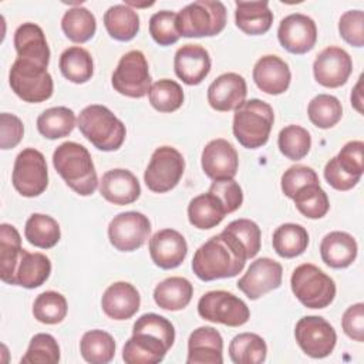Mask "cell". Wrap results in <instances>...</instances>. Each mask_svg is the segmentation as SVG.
I'll list each match as a JSON object with an SVG mask.
<instances>
[{
    "instance_id": "8",
    "label": "cell",
    "mask_w": 364,
    "mask_h": 364,
    "mask_svg": "<svg viewBox=\"0 0 364 364\" xmlns=\"http://www.w3.org/2000/svg\"><path fill=\"white\" fill-rule=\"evenodd\" d=\"M185 171V159L173 146H159L152 155L144 173L146 188L155 193H165L173 189Z\"/></svg>"
},
{
    "instance_id": "46",
    "label": "cell",
    "mask_w": 364,
    "mask_h": 364,
    "mask_svg": "<svg viewBox=\"0 0 364 364\" xmlns=\"http://www.w3.org/2000/svg\"><path fill=\"white\" fill-rule=\"evenodd\" d=\"M60 361V347L55 338L47 333L36 334L28 344L21 364H55Z\"/></svg>"
},
{
    "instance_id": "6",
    "label": "cell",
    "mask_w": 364,
    "mask_h": 364,
    "mask_svg": "<svg viewBox=\"0 0 364 364\" xmlns=\"http://www.w3.org/2000/svg\"><path fill=\"white\" fill-rule=\"evenodd\" d=\"M290 286L293 294L307 309H324L336 297L334 280L311 263H303L293 270Z\"/></svg>"
},
{
    "instance_id": "54",
    "label": "cell",
    "mask_w": 364,
    "mask_h": 364,
    "mask_svg": "<svg viewBox=\"0 0 364 364\" xmlns=\"http://www.w3.org/2000/svg\"><path fill=\"white\" fill-rule=\"evenodd\" d=\"M343 331L353 340L364 341V304L355 303L350 306L341 318Z\"/></svg>"
},
{
    "instance_id": "33",
    "label": "cell",
    "mask_w": 364,
    "mask_h": 364,
    "mask_svg": "<svg viewBox=\"0 0 364 364\" xmlns=\"http://www.w3.org/2000/svg\"><path fill=\"white\" fill-rule=\"evenodd\" d=\"M104 26L112 38L129 41L139 31V16L127 4H115L104 13Z\"/></svg>"
},
{
    "instance_id": "50",
    "label": "cell",
    "mask_w": 364,
    "mask_h": 364,
    "mask_svg": "<svg viewBox=\"0 0 364 364\" xmlns=\"http://www.w3.org/2000/svg\"><path fill=\"white\" fill-rule=\"evenodd\" d=\"M338 33L346 43L354 47L364 46V13L348 10L338 20Z\"/></svg>"
},
{
    "instance_id": "17",
    "label": "cell",
    "mask_w": 364,
    "mask_h": 364,
    "mask_svg": "<svg viewBox=\"0 0 364 364\" xmlns=\"http://www.w3.org/2000/svg\"><path fill=\"white\" fill-rule=\"evenodd\" d=\"M200 165L205 175L213 181L233 179L239 168V156L229 141L216 138L205 145Z\"/></svg>"
},
{
    "instance_id": "34",
    "label": "cell",
    "mask_w": 364,
    "mask_h": 364,
    "mask_svg": "<svg viewBox=\"0 0 364 364\" xmlns=\"http://www.w3.org/2000/svg\"><path fill=\"white\" fill-rule=\"evenodd\" d=\"M273 249L284 259H291L304 253L309 246L306 228L297 223H283L273 232Z\"/></svg>"
},
{
    "instance_id": "15",
    "label": "cell",
    "mask_w": 364,
    "mask_h": 364,
    "mask_svg": "<svg viewBox=\"0 0 364 364\" xmlns=\"http://www.w3.org/2000/svg\"><path fill=\"white\" fill-rule=\"evenodd\" d=\"M279 43L291 54H306L317 41V27L311 17L293 13L282 18L277 28Z\"/></svg>"
},
{
    "instance_id": "38",
    "label": "cell",
    "mask_w": 364,
    "mask_h": 364,
    "mask_svg": "<svg viewBox=\"0 0 364 364\" xmlns=\"http://www.w3.org/2000/svg\"><path fill=\"white\" fill-rule=\"evenodd\" d=\"M75 127V114L67 107H53L37 118V129L47 139L68 136Z\"/></svg>"
},
{
    "instance_id": "40",
    "label": "cell",
    "mask_w": 364,
    "mask_h": 364,
    "mask_svg": "<svg viewBox=\"0 0 364 364\" xmlns=\"http://www.w3.org/2000/svg\"><path fill=\"white\" fill-rule=\"evenodd\" d=\"M61 28L73 43L82 44L95 34L97 21L88 9L75 6L64 13L61 18Z\"/></svg>"
},
{
    "instance_id": "28",
    "label": "cell",
    "mask_w": 364,
    "mask_h": 364,
    "mask_svg": "<svg viewBox=\"0 0 364 364\" xmlns=\"http://www.w3.org/2000/svg\"><path fill=\"white\" fill-rule=\"evenodd\" d=\"M235 23L249 36H260L270 30L273 13L267 1H236Z\"/></svg>"
},
{
    "instance_id": "1",
    "label": "cell",
    "mask_w": 364,
    "mask_h": 364,
    "mask_svg": "<svg viewBox=\"0 0 364 364\" xmlns=\"http://www.w3.org/2000/svg\"><path fill=\"white\" fill-rule=\"evenodd\" d=\"M247 259L243 245L223 229L199 246L192 259V270L203 282L235 277L243 270Z\"/></svg>"
},
{
    "instance_id": "51",
    "label": "cell",
    "mask_w": 364,
    "mask_h": 364,
    "mask_svg": "<svg viewBox=\"0 0 364 364\" xmlns=\"http://www.w3.org/2000/svg\"><path fill=\"white\" fill-rule=\"evenodd\" d=\"M338 165L350 175L361 178L364 172V142L350 141L347 142L336 156Z\"/></svg>"
},
{
    "instance_id": "5",
    "label": "cell",
    "mask_w": 364,
    "mask_h": 364,
    "mask_svg": "<svg viewBox=\"0 0 364 364\" xmlns=\"http://www.w3.org/2000/svg\"><path fill=\"white\" fill-rule=\"evenodd\" d=\"M226 26V7L218 0H198L176 13V28L182 37H212Z\"/></svg>"
},
{
    "instance_id": "7",
    "label": "cell",
    "mask_w": 364,
    "mask_h": 364,
    "mask_svg": "<svg viewBox=\"0 0 364 364\" xmlns=\"http://www.w3.org/2000/svg\"><path fill=\"white\" fill-rule=\"evenodd\" d=\"M9 82L14 94L26 102H43L53 95L54 90L47 67L23 58L14 60Z\"/></svg>"
},
{
    "instance_id": "18",
    "label": "cell",
    "mask_w": 364,
    "mask_h": 364,
    "mask_svg": "<svg viewBox=\"0 0 364 364\" xmlns=\"http://www.w3.org/2000/svg\"><path fill=\"white\" fill-rule=\"evenodd\" d=\"M246 80L236 73L219 75L208 88V102L215 111L228 112L239 108L246 101Z\"/></svg>"
},
{
    "instance_id": "55",
    "label": "cell",
    "mask_w": 364,
    "mask_h": 364,
    "mask_svg": "<svg viewBox=\"0 0 364 364\" xmlns=\"http://www.w3.org/2000/svg\"><path fill=\"white\" fill-rule=\"evenodd\" d=\"M324 178L327 181V183L337 189V191H350L353 189L358 182L360 178L358 176H353L350 173H347L337 162V158H331L326 166H324Z\"/></svg>"
},
{
    "instance_id": "27",
    "label": "cell",
    "mask_w": 364,
    "mask_h": 364,
    "mask_svg": "<svg viewBox=\"0 0 364 364\" xmlns=\"http://www.w3.org/2000/svg\"><path fill=\"white\" fill-rule=\"evenodd\" d=\"M320 255L323 262L333 269L348 267L357 257V242L347 232H330L321 239Z\"/></svg>"
},
{
    "instance_id": "11",
    "label": "cell",
    "mask_w": 364,
    "mask_h": 364,
    "mask_svg": "<svg viewBox=\"0 0 364 364\" xmlns=\"http://www.w3.org/2000/svg\"><path fill=\"white\" fill-rule=\"evenodd\" d=\"M11 182L14 189L26 198L41 195L48 185V171L44 155L34 149H23L14 161Z\"/></svg>"
},
{
    "instance_id": "3",
    "label": "cell",
    "mask_w": 364,
    "mask_h": 364,
    "mask_svg": "<svg viewBox=\"0 0 364 364\" xmlns=\"http://www.w3.org/2000/svg\"><path fill=\"white\" fill-rule=\"evenodd\" d=\"M77 127L81 134L100 151H117L125 141L127 129L109 108L100 104L85 107L78 118Z\"/></svg>"
},
{
    "instance_id": "4",
    "label": "cell",
    "mask_w": 364,
    "mask_h": 364,
    "mask_svg": "<svg viewBox=\"0 0 364 364\" xmlns=\"http://www.w3.org/2000/svg\"><path fill=\"white\" fill-rule=\"evenodd\" d=\"M273 122L274 112L270 104L252 98L235 109L232 129L242 146L256 149L267 142Z\"/></svg>"
},
{
    "instance_id": "45",
    "label": "cell",
    "mask_w": 364,
    "mask_h": 364,
    "mask_svg": "<svg viewBox=\"0 0 364 364\" xmlns=\"http://www.w3.org/2000/svg\"><path fill=\"white\" fill-rule=\"evenodd\" d=\"M277 145L286 158L300 161L311 148V136L310 132L300 125H287L279 132Z\"/></svg>"
},
{
    "instance_id": "9",
    "label": "cell",
    "mask_w": 364,
    "mask_h": 364,
    "mask_svg": "<svg viewBox=\"0 0 364 364\" xmlns=\"http://www.w3.org/2000/svg\"><path fill=\"white\" fill-rule=\"evenodd\" d=\"M111 84L117 92L129 98H142L149 92L151 75L142 51L125 53L112 73Z\"/></svg>"
},
{
    "instance_id": "16",
    "label": "cell",
    "mask_w": 364,
    "mask_h": 364,
    "mask_svg": "<svg viewBox=\"0 0 364 364\" xmlns=\"http://www.w3.org/2000/svg\"><path fill=\"white\" fill-rule=\"evenodd\" d=\"M353 71L350 54L336 46L324 48L314 60L313 74L316 81L327 88H337L347 82Z\"/></svg>"
},
{
    "instance_id": "47",
    "label": "cell",
    "mask_w": 364,
    "mask_h": 364,
    "mask_svg": "<svg viewBox=\"0 0 364 364\" xmlns=\"http://www.w3.org/2000/svg\"><path fill=\"white\" fill-rule=\"evenodd\" d=\"M149 34L159 46L175 44L181 37L176 28V13L169 10L154 13L149 18Z\"/></svg>"
},
{
    "instance_id": "53",
    "label": "cell",
    "mask_w": 364,
    "mask_h": 364,
    "mask_svg": "<svg viewBox=\"0 0 364 364\" xmlns=\"http://www.w3.org/2000/svg\"><path fill=\"white\" fill-rule=\"evenodd\" d=\"M24 134L23 122L18 117L3 112L0 114V148L10 149L20 144Z\"/></svg>"
},
{
    "instance_id": "2",
    "label": "cell",
    "mask_w": 364,
    "mask_h": 364,
    "mask_svg": "<svg viewBox=\"0 0 364 364\" xmlns=\"http://www.w3.org/2000/svg\"><path fill=\"white\" fill-rule=\"evenodd\" d=\"M53 165L65 183L78 195L90 196L98 186V178L88 149L73 141L63 142L53 154Z\"/></svg>"
},
{
    "instance_id": "44",
    "label": "cell",
    "mask_w": 364,
    "mask_h": 364,
    "mask_svg": "<svg viewBox=\"0 0 364 364\" xmlns=\"http://www.w3.org/2000/svg\"><path fill=\"white\" fill-rule=\"evenodd\" d=\"M148 98L156 111L173 112L183 104V90L176 81L162 78L151 85Z\"/></svg>"
},
{
    "instance_id": "20",
    "label": "cell",
    "mask_w": 364,
    "mask_h": 364,
    "mask_svg": "<svg viewBox=\"0 0 364 364\" xmlns=\"http://www.w3.org/2000/svg\"><path fill=\"white\" fill-rule=\"evenodd\" d=\"M173 68L182 82L186 85H198L210 71L209 53L199 44H185L175 53Z\"/></svg>"
},
{
    "instance_id": "12",
    "label": "cell",
    "mask_w": 364,
    "mask_h": 364,
    "mask_svg": "<svg viewBox=\"0 0 364 364\" xmlns=\"http://www.w3.org/2000/svg\"><path fill=\"white\" fill-rule=\"evenodd\" d=\"M294 337L299 347L313 358L330 355L337 343L333 326L320 316H304L294 327Z\"/></svg>"
},
{
    "instance_id": "19",
    "label": "cell",
    "mask_w": 364,
    "mask_h": 364,
    "mask_svg": "<svg viewBox=\"0 0 364 364\" xmlns=\"http://www.w3.org/2000/svg\"><path fill=\"white\" fill-rule=\"evenodd\" d=\"M148 246L152 262L165 270L178 267L188 253L185 237L175 229L158 230L149 239Z\"/></svg>"
},
{
    "instance_id": "22",
    "label": "cell",
    "mask_w": 364,
    "mask_h": 364,
    "mask_svg": "<svg viewBox=\"0 0 364 364\" xmlns=\"http://www.w3.org/2000/svg\"><path fill=\"white\" fill-rule=\"evenodd\" d=\"M222 353L223 340L216 328L203 326L191 333L188 340V364H222Z\"/></svg>"
},
{
    "instance_id": "13",
    "label": "cell",
    "mask_w": 364,
    "mask_h": 364,
    "mask_svg": "<svg viewBox=\"0 0 364 364\" xmlns=\"http://www.w3.org/2000/svg\"><path fill=\"white\" fill-rule=\"evenodd\" d=\"M151 235V222L141 212L129 210L114 216L108 225V239L119 252L139 249Z\"/></svg>"
},
{
    "instance_id": "26",
    "label": "cell",
    "mask_w": 364,
    "mask_h": 364,
    "mask_svg": "<svg viewBox=\"0 0 364 364\" xmlns=\"http://www.w3.org/2000/svg\"><path fill=\"white\" fill-rule=\"evenodd\" d=\"M14 48L17 58L34 61L44 67L50 63V48L40 26L34 23H23L14 31Z\"/></svg>"
},
{
    "instance_id": "56",
    "label": "cell",
    "mask_w": 364,
    "mask_h": 364,
    "mask_svg": "<svg viewBox=\"0 0 364 364\" xmlns=\"http://www.w3.org/2000/svg\"><path fill=\"white\" fill-rule=\"evenodd\" d=\"M361 81H363V75L358 78L355 87L351 91V105L360 112L363 114V94H361Z\"/></svg>"
},
{
    "instance_id": "31",
    "label": "cell",
    "mask_w": 364,
    "mask_h": 364,
    "mask_svg": "<svg viewBox=\"0 0 364 364\" xmlns=\"http://www.w3.org/2000/svg\"><path fill=\"white\" fill-rule=\"evenodd\" d=\"M50 273L51 262L46 255L40 252L30 253L24 249L16 269L14 284L26 289H36L47 282Z\"/></svg>"
},
{
    "instance_id": "52",
    "label": "cell",
    "mask_w": 364,
    "mask_h": 364,
    "mask_svg": "<svg viewBox=\"0 0 364 364\" xmlns=\"http://www.w3.org/2000/svg\"><path fill=\"white\" fill-rule=\"evenodd\" d=\"M209 192L216 195L223 203L226 213L237 210L243 202V192L235 179L213 181L209 186Z\"/></svg>"
},
{
    "instance_id": "10",
    "label": "cell",
    "mask_w": 364,
    "mask_h": 364,
    "mask_svg": "<svg viewBox=\"0 0 364 364\" xmlns=\"http://www.w3.org/2000/svg\"><path fill=\"white\" fill-rule=\"evenodd\" d=\"M198 313L208 321L229 327L243 326L250 318V310L246 303L226 290L205 293L198 301Z\"/></svg>"
},
{
    "instance_id": "35",
    "label": "cell",
    "mask_w": 364,
    "mask_h": 364,
    "mask_svg": "<svg viewBox=\"0 0 364 364\" xmlns=\"http://www.w3.org/2000/svg\"><path fill=\"white\" fill-rule=\"evenodd\" d=\"M58 65L61 74L74 84H84L91 80L94 74L92 57L80 46H73L64 50L60 55Z\"/></svg>"
},
{
    "instance_id": "23",
    "label": "cell",
    "mask_w": 364,
    "mask_h": 364,
    "mask_svg": "<svg viewBox=\"0 0 364 364\" xmlns=\"http://www.w3.org/2000/svg\"><path fill=\"white\" fill-rule=\"evenodd\" d=\"M101 196L114 205L134 203L141 195V186L136 176L124 168L107 171L100 182Z\"/></svg>"
},
{
    "instance_id": "21",
    "label": "cell",
    "mask_w": 364,
    "mask_h": 364,
    "mask_svg": "<svg viewBox=\"0 0 364 364\" xmlns=\"http://www.w3.org/2000/svg\"><path fill=\"white\" fill-rule=\"evenodd\" d=\"M291 73L284 60L277 55H263L253 67V81L257 88L269 95H279L287 91Z\"/></svg>"
},
{
    "instance_id": "32",
    "label": "cell",
    "mask_w": 364,
    "mask_h": 364,
    "mask_svg": "<svg viewBox=\"0 0 364 364\" xmlns=\"http://www.w3.org/2000/svg\"><path fill=\"white\" fill-rule=\"evenodd\" d=\"M18 230L9 223L0 225V277L7 284H14V274L23 253Z\"/></svg>"
},
{
    "instance_id": "48",
    "label": "cell",
    "mask_w": 364,
    "mask_h": 364,
    "mask_svg": "<svg viewBox=\"0 0 364 364\" xmlns=\"http://www.w3.org/2000/svg\"><path fill=\"white\" fill-rule=\"evenodd\" d=\"M225 230L232 233L243 245L249 259L255 257L259 253L262 245V233L256 222L250 219H236L232 220L225 228Z\"/></svg>"
},
{
    "instance_id": "36",
    "label": "cell",
    "mask_w": 364,
    "mask_h": 364,
    "mask_svg": "<svg viewBox=\"0 0 364 364\" xmlns=\"http://www.w3.org/2000/svg\"><path fill=\"white\" fill-rule=\"evenodd\" d=\"M266 355V341L256 333H240L229 344V357L235 364H260Z\"/></svg>"
},
{
    "instance_id": "37",
    "label": "cell",
    "mask_w": 364,
    "mask_h": 364,
    "mask_svg": "<svg viewBox=\"0 0 364 364\" xmlns=\"http://www.w3.org/2000/svg\"><path fill=\"white\" fill-rule=\"evenodd\" d=\"M24 236L27 242L36 247L51 249L61 237L60 225L48 215L33 213L26 222Z\"/></svg>"
},
{
    "instance_id": "41",
    "label": "cell",
    "mask_w": 364,
    "mask_h": 364,
    "mask_svg": "<svg viewBox=\"0 0 364 364\" xmlns=\"http://www.w3.org/2000/svg\"><path fill=\"white\" fill-rule=\"evenodd\" d=\"M291 199L297 210L309 219H320L330 209L328 196L320 183H309L300 188Z\"/></svg>"
},
{
    "instance_id": "39",
    "label": "cell",
    "mask_w": 364,
    "mask_h": 364,
    "mask_svg": "<svg viewBox=\"0 0 364 364\" xmlns=\"http://www.w3.org/2000/svg\"><path fill=\"white\" fill-rule=\"evenodd\" d=\"M80 353L87 363L107 364L115 355V340L104 330H90L81 337Z\"/></svg>"
},
{
    "instance_id": "49",
    "label": "cell",
    "mask_w": 364,
    "mask_h": 364,
    "mask_svg": "<svg viewBox=\"0 0 364 364\" xmlns=\"http://www.w3.org/2000/svg\"><path fill=\"white\" fill-rule=\"evenodd\" d=\"M282 191L287 198H293L294 193L309 185V183H320L316 171L306 165H293L282 175Z\"/></svg>"
},
{
    "instance_id": "14",
    "label": "cell",
    "mask_w": 364,
    "mask_h": 364,
    "mask_svg": "<svg viewBox=\"0 0 364 364\" xmlns=\"http://www.w3.org/2000/svg\"><path fill=\"white\" fill-rule=\"evenodd\" d=\"M283 267L270 257H260L250 263L246 273L237 280V289L250 300H257L266 293L280 287Z\"/></svg>"
},
{
    "instance_id": "42",
    "label": "cell",
    "mask_w": 364,
    "mask_h": 364,
    "mask_svg": "<svg viewBox=\"0 0 364 364\" xmlns=\"http://www.w3.org/2000/svg\"><path fill=\"white\" fill-rule=\"evenodd\" d=\"M307 115L313 125L321 129H328L341 119L343 107L337 97L318 94L309 102Z\"/></svg>"
},
{
    "instance_id": "30",
    "label": "cell",
    "mask_w": 364,
    "mask_h": 364,
    "mask_svg": "<svg viewBox=\"0 0 364 364\" xmlns=\"http://www.w3.org/2000/svg\"><path fill=\"white\" fill-rule=\"evenodd\" d=\"M193 296L192 283L179 276H172L156 284L154 290V300L158 307L169 311L185 309Z\"/></svg>"
},
{
    "instance_id": "43",
    "label": "cell",
    "mask_w": 364,
    "mask_h": 364,
    "mask_svg": "<svg viewBox=\"0 0 364 364\" xmlns=\"http://www.w3.org/2000/svg\"><path fill=\"white\" fill-rule=\"evenodd\" d=\"M68 311L65 297L58 291H43L38 294L33 304V316L43 324L61 323Z\"/></svg>"
},
{
    "instance_id": "25",
    "label": "cell",
    "mask_w": 364,
    "mask_h": 364,
    "mask_svg": "<svg viewBox=\"0 0 364 364\" xmlns=\"http://www.w3.org/2000/svg\"><path fill=\"white\" fill-rule=\"evenodd\" d=\"M169 348L166 341L151 333L132 331V337L122 348V360L127 364H156L164 360Z\"/></svg>"
},
{
    "instance_id": "29",
    "label": "cell",
    "mask_w": 364,
    "mask_h": 364,
    "mask_svg": "<svg viewBox=\"0 0 364 364\" xmlns=\"http://www.w3.org/2000/svg\"><path fill=\"white\" fill-rule=\"evenodd\" d=\"M226 215L223 203L209 191L195 196L188 205V219L196 229H212L218 226Z\"/></svg>"
},
{
    "instance_id": "24",
    "label": "cell",
    "mask_w": 364,
    "mask_h": 364,
    "mask_svg": "<svg viewBox=\"0 0 364 364\" xmlns=\"http://www.w3.org/2000/svg\"><path fill=\"white\" fill-rule=\"evenodd\" d=\"M141 306V296L134 284L115 282L107 287L101 299L102 311L112 320L131 318Z\"/></svg>"
}]
</instances>
